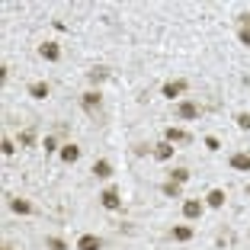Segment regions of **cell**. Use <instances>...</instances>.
<instances>
[{
    "mask_svg": "<svg viewBox=\"0 0 250 250\" xmlns=\"http://www.w3.org/2000/svg\"><path fill=\"white\" fill-rule=\"evenodd\" d=\"M177 116L183 119V122H199V116H202V106H199L196 100H180V103H177Z\"/></svg>",
    "mask_w": 250,
    "mask_h": 250,
    "instance_id": "6da1fadb",
    "label": "cell"
},
{
    "mask_svg": "<svg viewBox=\"0 0 250 250\" xmlns=\"http://www.w3.org/2000/svg\"><path fill=\"white\" fill-rule=\"evenodd\" d=\"M186 90H189V83H186L183 77H177V81H167V83L161 87V96H167V100H177V103H180Z\"/></svg>",
    "mask_w": 250,
    "mask_h": 250,
    "instance_id": "7a4b0ae2",
    "label": "cell"
},
{
    "mask_svg": "<svg viewBox=\"0 0 250 250\" xmlns=\"http://www.w3.org/2000/svg\"><path fill=\"white\" fill-rule=\"evenodd\" d=\"M100 206H103L106 212H119V208H122V196H119L116 186H106V189L100 192Z\"/></svg>",
    "mask_w": 250,
    "mask_h": 250,
    "instance_id": "3957f363",
    "label": "cell"
},
{
    "mask_svg": "<svg viewBox=\"0 0 250 250\" xmlns=\"http://www.w3.org/2000/svg\"><path fill=\"white\" fill-rule=\"evenodd\" d=\"M100 106H103V93H100V90H87V93L81 96V109L90 112V116H96Z\"/></svg>",
    "mask_w": 250,
    "mask_h": 250,
    "instance_id": "277c9868",
    "label": "cell"
},
{
    "mask_svg": "<svg viewBox=\"0 0 250 250\" xmlns=\"http://www.w3.org/2000/svg\"><path fill=\"white\" fill-rule=\"evenodd\" d=\"M206 212V202L202 199H183V218L186 221H199Z\"/></svg>",
    "mask_w": 250,
    "mask_h": 250,
    "instance_id": "5b68a950",
    "label": "cell"
},
{
    "mask_svg": "<svg viewBox=\"0 0 250 250\" xmlns=\"http://www.w3.org/2000/svg\"><path fill=\"white\" fill-rule=\"evenodd\" d=\"M10 212L26 218V215H36V206H32L29 199H22V196H10Z\"/></svg>",
    "mask_w": 250,
    "mask_h": 250,
    "instance_id": "8992f818",
    "label": "cell"
},
{
    "mask_svg": "<svg viewBox=\"0 0 250 250\" xmlns=\"http://www.w3.org/2000/svg\"><path fill=\"white\" fill-rule=\"evenodd\" d=\"M39 58L48 61V64L61 61V45H58V42H42V45H39Z\"/></svg>",
    "mask_w": 250,
    "mask_h": 250,
    "instance_id": "52a82bcc",
    "label": "cell"
},
{
    "mask_svg": "<svg viewBox=\"0 0 250 250\" xmlns=\"http://www.w3.org/2000/svg\"><path fill=\"white\" fill-rule=\"evenodd\" d=\"M164 141H170V145H189L192 135L186 132V128H173V125H170V128H164Z\"/></svg>",
    "mask_w": 250,
    "mask_h": 250,
    "instance_id": "ba28073f",
    "label": "cell"
},
{
    "mask_svg": "<svg viewBox=\"0 0 250 250\" xmlns=\"http://www.w3.org/2000/svg\"><path fill=\"white\" fill-rule=\"evenodd\" d=\"M196 237V228L192 225H173L170 228V241H177V244H186V241H192Z\"/></svg>",
    "mask_w": 250,
    "mask_h": 250,
    "instance_id": "9c48e42d",
    "label": "cell"
},
{
    "mask_svg": "<svg viewBox=\"0 0 250 250\" xmlns=\"http://www.w3.org/2000/svg\"><path fill=\"white\" fill-rule=\"evenodd\" d=\"M173 151H177V147L170 145V141H157V145L151 147V154H154V161H161V164L173 161Z\"/></svg>",
    "mask_w": 250,
    "mask_h": 250,
    "instance_id": "30bf717a",
    "label": "cell"
},
{
    "mask_svg": "<svg viewBox=\"0 0 250 250\" xmlns=\"http://www.w3.org/2000/svg\"><path fill=\"white\" fill-rule=\"evenodd\" d=\"M231 170H237V173H250V154L247 151H234V154L228 157Z\"/></svg>",
    "mask_w": 250,
    "mask_h": 250,
    "instance_id": "8fae6325",
    "label": "cell"
},
{
    "mask_svg": "<svg viewBox=\"0 0 250 250\" xmlns=\"http://www.w3.org/2000/svg\"><path fill=\"white\" fill-rule=\"evenodd\" d=\"M58 157H61V164H77V161H81V145H74V141L61 145Z\"/></svg>",
    "mask_w": 250,
    "mask_h": 250,
    "instance_id": "7c38bea8",
    "label": "cell"
},
{
    "mask_svg": "<svg viewBox=\"0 0 250 250\" xmlns=\"http://www.w3.org/2000/svg\"><path fill=\"white\" fill-rule=\"evenodd\" d=\"M74 250H103V237L81 234V237H77V244H74Z\"/></svg>",
    "mask_w": 250,
    "mask_h": 250,
    "instance_id": "4fadbf2b",
    "label": "cell"
},
{
    "mask_svg": "<svg viewBox=\"0 0 250 250\" xmlns=\"http://www.w3.org/2000/svg\"><path fill=\"white\" fill-rule=\"evenodd\" d=\"M90 173H93L96 180H109V177H112V161H106V157H100V161H93V167H90Z\"/></svg>",
    "mask_w": 250,
    "mask_h": 250,
    "instance_id": "5bb4252c",
    "label": "cell"
},
{
    "mask_svg": "<svg viewBox=\"0 0 250 250\" xmlns=\"http://www.w3.org/2000/svg\"><path fill=\"white\" fill-rule=\"evenodd\" d=\"M29 96L32 100H48V96H52V83L48 81H32L29 83Z\"/></svg>",
    "mask_w": 250,
    "mask_h": 250,
    "instance_id": "9a60e30c",
    "label": "cell"
},
{
    "mask_svg": "<svg viewBox=\"0 0 250 250\" xmlns=\"http://www.w3.org/2000/svg\"><path fill=\"white\" fill-rule=\"evenodd\" d=\"M225 189H208V196H206V208H225Z\"/></svg>",
    "mask_w": 250,
    "mask_h": 250,
    "instance_id": "2e32d148",
    "label": "cell"
},
{
    "mask_svg": "<svg viewBox=\"0 0 250 250\" xmlns=\"http://www.w3.org/2000/svg\"><path fill=\"white\" fill-rule=\"evenodd\" d=\"M161 192H164V196H170V199H180V196H183V186L173 183V180H167V183H161Z\"/></svg>",
    "mask_w": 250,
    "mask_h": 250,
    "instance_id": "e0dca14e",
    "label": "cell"
},
{
    "mask_svg": "<svg viewBox=\"0 0 250 250\" xmlns=\"http://www.w3.org/2000/svg\"><path fill=\"white\" fill-rule=\"evenodd\" d=\"M106 77H109V67H90V71H87V81L90 83H103Z\"/></svg>",
    "mask_w": 250,
    "mask_h": 250,
    "instance_id": "ac0fdd59",
    "label": "cell"
},
{
    "mask_svg": "<svg viewBox=\"0 0 250 250\" xmlns=\"http://www.w3.org/2000/svg\"><path fill=\"white\" fill-rule=\"evenodd\" d=\"M45 250H71V247H67V241H64V237L52 234V237H45Z\"/></svg>",
    "mask_w": 250,
    "mask_h": 250,
    "instance_id": "d6986e66",
    "label": "cell"
},
{
    "mask_svg": "<svg viewBox=\"0 0 250 250\" xmlns=\"http://www.w3.org/2000/svg\"><path fill=\"white\" fill-rule=\"evenodd\" d=\"M16 145H20V147H36V132H32V128H26V132H20V138H16Z\"/></svg>",
    "mask_w": 250,
    "mask_h": 250,
    "instance_id": "ffe728a7",
    "label": "cell"
},
{
    "mask_svg": "<svg viewBox=\"0 0 250 250\" xmlns=\"http://www.w3.org/2000/svg\"><path fill=\"white\" fill-rule=\"evenodd\" d=\"M170 180H173V183H180V186L189 183V170H186V167H177L173 173H170Z\"/></svg>",
    "mask_w": 250,
    "mask_h": 250,
    "instance_id": "44dd1931",
    "label": "cell"
},
{
    "mask_svg": "<svg viewBox=\"0 0 250 250\" xmlns=\"http://www.w3.org/2000/svg\"><path fill=\"white\" fill-rule=\"evenodd\" d=\"M234 122H237V128H241V132H250V112H237Z\"/></svg>",
    "mask_w": 250,
    "mask_h": 250,
    "instance_id": "7402d4cb",
    "label": "cell"
},
{
    "mask_svg": "<svg viewBox=\"0 0 250 250\" xmlns=\"http://www.w3.org/2000/svg\"><path fill=\"white\" fill-rule=\"evenodd\" d=\"M42 147H45V151H48V154H52V151H61V147H58V138H55V135H45Z\"/></svg>",
    "mask_w": 250,
    "mask_h": 250,
    "instance_id": "603a6c76",
    "label": "cell"
},
{
    "mask_svg": "<svg viewBox=\"0 0 250 250\" xmlns=\"http://www.w3.org/2000/svg\"><path fill=\"white\" fill-rule=\"evenodd\" d=\"M0 151H3V154L10 157V154L16 151V141H13V138H3V141H0Z\"/></svg>",
    "mask_w": 250,
    "mask_h": 250,
    "instance_id": "cb8c5ba5",
    "label": "cell"
},
{
    "mask_svg": "<svg viewBox=\"0 0 250 250\" xmlns=\"http://www.w3.org/2000/svg\"><path fill=\"white\" fill-rule=\"evenodd\" d=\"M202 141H206V147H208V151H218V147H221V141L215 138V135H206Z\"/></svg>",
    "mask_w": 250,
    "mask_h": 250,
    "instance_id": "d4e9b609",
    "label": "cell"
},
{
    "mask_svg": "<svg viewBox=\"0 0 250 250\" xmlns=\"http://www.w3.org/2000/svg\"><path fill=\"white\" fill-rule=\"evenodd\" d=\"M237 42L250 48V29H237Z\"/></svg>",
    "mask_w": 250,
    "mask_h": 250,
    "instance_id": "484cf974",
    "label": "cell"
},
{
    "mask_svg": "<svg viewBox=\"0 0 250 250\" xmlns=\"http://www.w3.org/2000/svg\"><path fill=\"white\" fill-rule=\"evenodd\" d=\"M0 250H16V247H13V244H3V247H0Z\"/></svg>",
    "mask_w": 250,
    "mask_h": 250,
    "instance_id": "4316f807",
    "label": "cell"
},
{
    "mask_svg": "<svg viewBox=\"0 0 250 250\" xmlns=\"http://www.w3.org/2000/svg\"><path fill=\"white\" fill-rule=\"evenodd\" d=\"M244 192H247V196H250V183H247V189H244Z\"/></svg>",
    "mask_w": 250,
    "mask_h": 250,
    "instance_id": "83f0119b",
    "label": "cell"
}]
</instances>
